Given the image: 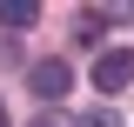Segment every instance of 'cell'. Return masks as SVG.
<instances>
[{
	"label": "cell",
	"mask_w": 134,
	"mask_h": 127,
	"mask_svg": "<svg viewBox=\"0 0 134 127\" xmlns=\"http://www.w3.org/2000/svg\"><path fill=\"white\" fill-rule=\"evenodd\" d=\"M27 87H34V100H67V94H74V60H67V54L34 60L27 67Z\"/></svg>",
	"instance_id": "cell-1"
},
{
	"label": "cell",
	"mask_w": 134,
	"mask_h": 127,
	"mask_svg": "<svg viewBox=\"0 0 134 127\" xmlns=\"http://www.w3.org/2000/svg\"><path fill=\"white\" fill-rule=\"evenodd\" d=\"M94 87L107 100L127 94V87H134V47H107V54H100V60H94Z\"/></svg>",
	"instance_id": "cell-2"
},
{
	"label": "cell",
	"mask_w": 134,
	"mask_h": 127,
	"mask_svg": "<svg viewBox=\"0 0 134 127\" xmlns=\"http://www.w3.org/2000/svg\"><path fill=\"white\" fill-rule=\"evenodd\" d=\"M34 20H40V7H34V0H0V33H27Z\"/></svg>",
	"instance_id": "cell-3"
},
{
	"label": "cell",
	"mask_w": 134,
	"mask_h": 127,
	"mask_svg": "<svg viewBox=\"0 0 134 127\" xmlns=\"http://www.w3.org/2000/svg\"><path fill=\"white\" fill-rule=\"evenodd\" d=\"M100 27H107V20H100L94 7H87V14L74 20V40H81V47H100ZM100 54H107V47H100Z\"/></svg>",
	"instance_id": "cell-4"
},
{
	"label": "cell",
	"mask_w": 134,
	"mask_h": 127,
	"mask_svg": "<svg viewBox=\"0 0 134 127\" xmlns=\"http://www.w3.org/2000/svg\"><path fill=\"white\" fill-rule=\"evenodd\" d=\"M74 127H121V114H114V107H87Z\"/></svg>",
	"instance_id": "cell-5"
},
{
	"label": "cell",
	"mask_w": 134,
	"mask_h": 127,
	"mask_svg": "<svg viewBox=\"0 0 134 127\" xmlns=\"http://www.w3.org/2000/svg\"><path fill=\"white\" fill-rule=\"evenodd\" d=\"M20 60V47H14V33H0V67H14Z\"/></svg>",
	"instance_id": "cell-6"
},
{
	"label": "cell",
	"mask_w": 134,
	"mask_h": 127,
	"mask_svg": "<svg viewBox=\"0 0 134 127\" xmlns=\"http://www.w3.org/2000/svg\"><path fill=\"white\" fill-rule=\"evenodd\" d=\"M0 127H7V100H0Z\"/></svg>",
	"instance_id": "cell-7"
},
{
	"label": "cell",
	"mask_w": 134,
	"mask_h": 127,
	"mask_svg": "<svg viewBox=\"0 0 134 127\" xmlns=\"http://www.w3.org/2000/svg\"><path fill=\"white\" fill-rule=\"evenodd\" d=\"M34 127H60V120H34Z\"/></svg>",
	"instance_id": "cell-8"
}]
</instances>
